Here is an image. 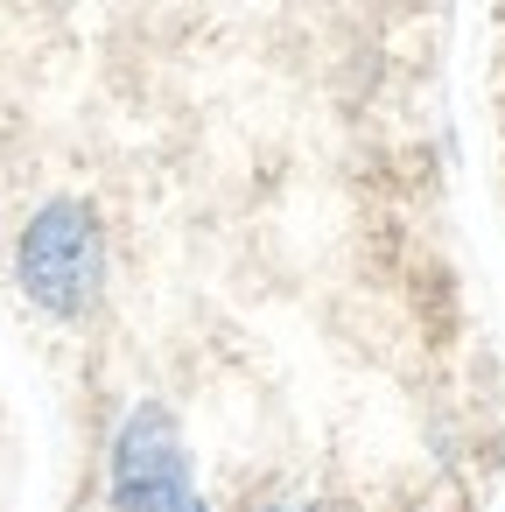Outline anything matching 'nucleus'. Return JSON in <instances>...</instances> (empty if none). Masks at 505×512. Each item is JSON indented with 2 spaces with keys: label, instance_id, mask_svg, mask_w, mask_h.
Here are the masks:
<instances>
[{
  "label": "nucleus",
  "instance_id": "obj_3",
  "mask_svg": "<svg viewBox=\"0 0 505 512\" xmlns=\"http://www.w3.org/2000/svg\"><path fill=\"white\" fill-rule=\"evenodd\" d=\"M246 512H351V505H337V498H316V491H260Z\"/></svg>",
  "mask_w": 505,
  "mask_h": 512
},
{
  "label": "nucleus",
  "instance_id": "obj_2",
  "mask_svg": "<svg viewBox=\"0 0 505 512\" xmlns=\"http://www.w3.org/2000/svg\"><path fill=\"white\" fill-rule=\"evenodd\" d=\"M99 505L106 512H218L204 477H197V449L183 435V414L155 393L127 400L106 456H99Z\"/></svg>",
  "mask_w": 505,
  "mask_h": 512
},
{
  "label": "nucleus",
  "instance_id": "obj_1",
  "mask_svg": "<svg viewBox=\"0 0 505 512\" xmlns=\"http://www.w3.org/2000/svg\"><path fill=\"white\" fill-rule=\"evenodd\" d=\"M8 281L22 309H36L57 330H78L106 309L113 288V232L106 211L78 190H50L22 211L15 246H8Z\"/></svg>",
  "mask_w": 505,
  "mask_h": 512
}]
</instances>
